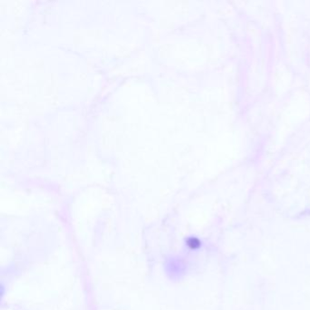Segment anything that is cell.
Here are the masks:
<instances>
[{
  "instance_id": "cell-1",
  "label": "cell",
  "mask_w": 310,
  "mask_h": 310,
  "mask_svg": "<svg viewBox=\"0 0 310 310\" xmlns=\"http://www.w3.org/2000/svg\"><path fill=\"white\" fill-rule=\"evenodd\" d=\"M187 246L190 249L196 250V249H199V247H201V241L198 238L191 237V238L187 239Z\"/></svg>"
}]
</instances>
